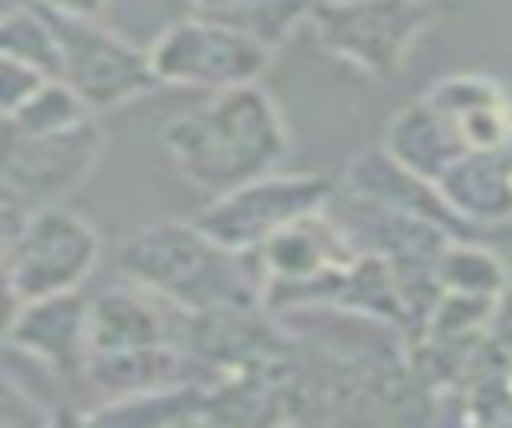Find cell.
<instances>
[{
    "label": "cell",
    "instance_id": "cell-1",
    "mask_svg": "<svg viewBox=\"0 0 512 428\" xmlns=\"http://www.w3.org/2000/svg\"><path fill=\"white\" fill-rule=\"evenodd\" d=\"M164 148L192 188L220 196L244 180L276 172L292 140L276 100L252 80L208 92L200 108L172 116L164 124Z\"/></svg>",
    "mask_w": 512,
    "mask_h": 428
},
{
    "label": "cell",
    "instance_id": "cell-2",
    "mask_svg": "<svg viewBox=\"0 0 512 428\" xmlns=\"http://www.w3.org/2000/svg\"><path fill=\"white\" fill-rule=\"evenodd\" d=\"M124 280L164 296L184 312L264 308V280L252 252H232L196 220H156L132 228L116 248Z\"/></svg>",
    "mask_w": 512,
    "mask_h": 428
},
{
    "label": "cell",
    "instance_id": "cell-3",
    "mask_svg": "<svg viewBox=\"0 0 512 428\" xmlns=\"http://www.w3.org/2000/svg\"><path fill=\"white\" fill-rule=\"evenodd\" d=\"M432 24V0H332L312 4L308 28L324 52L364 76L388 80Z\"/></svg>",
    "mask_w": 512,
    "mask_h": 428
},
{
    "label": "cell",
    "instance_id": "cell-4",
    "mask_svg": "<svg viewBox=\"0 0 512 428\" xmlns=\"http://www.w3.org/2000/svg\"><path fill=\"white\" fill-rule=\"evenodd\" d=\"M152 68L160 76V84H176V88H204V92H220V88H236V84H252L268 72L276 48H268L264 40L228 28L212 16H184L172 20L152 44Z\"/></svg>",
    "mask_w": 512,
    "mask_h": 428
},
{
    "label": "cell",
    "instance_id": "cell-5",
    "mask_svg": "<svg viewBox=\"0 0 512 428\" xmlns=\"http://www.w3.org/2000/svg\"><path fill=\"white\" fill-rule=\"evenodd\" d=\"M104 156L96 116L60 132H16L0 124V188L24 208H48L72 196Z\"/></svg>",
    "mask_w": 512,
    "mask_h": 428
},
{
    "label": "cell",
    "instance_id": "cell-6",
    "mask_svg": "<svg viewBox=\"0 0 512 428\" xmlns=\"http://www.w3.org/2000/svg\"><path fill=\"white\" fill-rule=\"evenodd\" d=\"M48 16H52L56 40H60V72L56 76L68 80L92 112L124 108L128 100H140L160 88L148 48H136L120 32L104 28L100 20H76V16H60V12H48Z\"/></svg>",
    "mask_w": 512,
    "mask_h": 428
},
{
    "label": "cell",
    "instance_id": "cell-7",
    "mask_svg": "<svg viewBox=\"0 0 512 428\" xmlns=\"http://www.w3.org/2000/svg\"><path fill=\"white\" fill-rule=\"evenodd\" d=\"M328 200H332V184L324 176L276 168V172H264L256 180H244V184L212 196L200 208L196 224L232 252H256L280 228L324 208Z\"/></svg>",
    "mask_w": 512,
    "mask_h": 428
},
{
    "label": "cell",
    "instance_id": "cell-8",
    "mask_svg": "<svg viewBox=\"0 0 512 428\" xmlns=\"http://www.w3.org/2000/svg\"><path fill=\"white\" fill-rule=\"evenodd\" d=\"M100 260L96 228L64 204L32 208L12 248V288L20 300L80 288Z\"/></svg>",
    "mask_w": 512,
    "mask_h": 428
},
{
    "label": "cell",
    "instance_id": "cell-9",
    "mask_svg": "<svg viewBox=\"0 0 512 428\" xmlns=\"http://www.w3.org/2000/svg\"><path fill=\"white\" fill-rule=\"evenodd\" d=\"M88 304L80 296V288L72 292H52L40 300H24L8 344L16 352H24L28 360H36L40 368L68 376V380H84L88 360H92V336H88Z\"/></svg>",
    "mask_w": 512,
    "mask_h": 428
},
{
    "label": "cell",
    "instance_id": "cell-10",
    "mask_svg": "<svg viewBox=\"0 0 512 428\" xmlns=\"http://www.w3.org/2000/svg\"><path fill=\"white\" fill-rule=\"evenodd\" d=\"M188 312L168 304L164 296L140 288V284H112L88 304V336L92 352H116L136 344H164L184 336Z\"/></svg>",
    "mask_w": 512,
    "mask_h": 428
},
{
    "label": "cell",
    "instance_id": "cell-11",
    "mask_svg": "<svg viewBox=\"0 0 512 428\" xmlns=\"http://www.w3.org/2000/svg\"><path fill=\"white\" fill-rule=\"evenodd\" d=\"M436 192L460 224L512 220V152L508 148H464L436 176Z\"/></svg>",
    "mask_w": 512,
    "mask_h": 428
},
{
    "label": "cell",
    "instance_id": "cell-12",
    "mask_svg": "<svg viewBox=\"0 0 512 428\" xmlns=\"http://www.w3.org/2000/svg\"><path fill=\"white\" fill-rule=\"evenodd\" d=\"M424 100L448 120L464 148H508L512 144V100L480 72H456L436 80Z\"/></svg>",
    "mask_w": 512,
    "mask_h": 428
},
{
    "label": "cell",
    "instance_id": "cell-13",
    "mask_svg": "<svg viewBox=\"0 0 512 428\" xmlns=\"http://www.w3.org/2000/svg\"><path fill=\"white\" fill-rule=\"evenodd\" d=\"M208 376L196 368V356L176 344H136V348H116V352H92L84 384L92 392H100L104 400L116 396H140V392H156V388H172L184 380Z\"/></svg>",
    "mask_w": 512,
    "mask_h": 428
},
{
    "label": "cell",
    "instance_id": "cell-14",
    "mask_svg": "<svg viewBox=\"0 0 512 428\" xmlns=\"http://www.w3.org/2000/svg\"><path fill=\"white\" fill-rule=\"evenodd\" d=\"M384 152L392 160H400L408 172H416L428 184H436V176L464 152V144L448 128V120L420 96V100L404 104L388 120V128H384Z\"/></svg>",
    "mask_w": 512,
    "mask_h": 428
},
{
    "label": "cell",
    "instance_id": "cell-15",
    "mask_svg": "<svg viewBox=\"0 0 512 428\" xmlns=\"http://www.w3.org/2000/svg\"><path fill=\"white\" fill-rule=\"evenodd\" d=\"M192 12L240 28L268 48H280L300 24H308L312 0H192Z\"/></svg>",
    "mask_w": 512,
    "mask_h": 428
},
{
    "label": "cell",
    "instance_id": "cell-16",
    "mask_svg": "<svg viewBox=\"0 0 512 428\" xmlns=\"http://www.w3.org/2000/svg\"><path fill=\"white\" fill-rule=\"evenodd\" d=\"M0 52L36 64V68H44L48 76L60 72L56 24H52V16H48L36 0H20V4H12V8L0 12Z\"/></svg>",
    "mask_w": 512,
    "mask_h": 428
},
{
    "label": "cell",
    "instance_id": "cell-17",
    "mask_svg": "<svg viewBox=\"0 0 512 428\" xmlns=\"http://www.w3.org/2000/svg\"><path fill=\"white\" fill-rule=\"evenodd\" d=\"M436 276H440V288L444 292L500 296L508 288V272H504L500 256H492L488 248L468 244V240H448V248L440 252Z\"/></svg>",
    "mask_w": 512,
    "mask_h": 428
},
{
    "label": "cell",
    "instance_id": "cell-18",
    "mask_svg": "<svg viewBox=\"0 0 512 428\" xmlns=\"http://www.w3.org/2000/svg\"><path fill=\"white\" fill-rule=\"evenodd\" d=\"M88 116H96V112L80 100V92H76L68 80L52 76V80H44L40 92H36L12 120H4V124L16 128V132H60V128H72V124H80V120H88Z\"/></svg>",
    "mask_w": 512,
    "mask_h": 428
},
{
    "label": "cell",
    "instance_id": "cell-19",
    "mask_svg": "<svg viewBox=\"0 0 512 428\" xmlns=\"http://www.w3.org/2000/svg\"><path fill=\"white\" fill-rule=\"evenodd\" d=\"M60 412H52L32 388H24L12 372L0 368V428H32V424H56Z\"/></svg>",
    "mask_w": 512,
    "mask_h": 428
},
{
    "label": "cell",
    "instance_id": "cell-20",
    "mask_svg": "<svg viewBox=\"0 0 512 428\" xmlns=\"http://www.w3.org/2000/svg\"><path fill=\"white\" fill-rule=\"evenodd\" d=\"M44 80H52L44 68H36V64H28L20 56L0 52V120H12L40 92Z\"/></svg>",
    "mask_w": 512,
    "mask_h": 428
},
{
    "label": "cell",
    "instance_id": "cell-21",
    "mask_svg": "<svg viewBox=\"0 0 512 428\" xmlns=\"http://www.w3.org/2000/svg\"><path fill=\"white\" fill-rule=\"evenodd\" d=\"M36 4L60 16H76V20H100V12L108 8V0H36Z\"/></svg>",
    "mask_w": 512,
    "mask_h": 428
},
{
    "label": "cell",
    "instance_id": "cell-22",
    "mask_svg": "<svg viewBox=\"0 0 512 428\" xmlns=\"http://www.w3.org/2000/svg\"><path fill=\"white\" fill-rule=\"evenodd\" d=\"M492 336L512 352V292L504 288L500 300H496V312H492Z\"/></svg>",
    "mask_w": 512,
    "mask_h": 428
},
{
    "label": "cell",
    "instance_id": "cell-23",
    "mask_svg": "<svg viewBox=\"0 0 512 428\" xmlns=\"http://www.w3.org/2000/svg\"><path fill=\"white\" fill-rule=\"evenodd\" d=\"M312 4H332V0H312Z\"/></svg>",
    "mask_w": 512,
    "mask_h": 428
},
{
    "label": "cell",
    "instance_id": "cell-24",
    "mask_svg": "<svg viewBox=\"0 0 512 428\" xmlns=\"http://www.w3.org/2000/svg\"><path fill=\"white\" fill-rule=\"evenodd\" d=\"M508 152H512V144H508Z\"/></svg>",
    "mask_w": 512,
    "mask_h": 428
},
{
    "label": "cell",
    "instance_id": "cell-25",
    "mask_svg": "<svg viewBox=\"0 0 512 428\" xmlns=\"http://www.w3.org/2000/svg\"><path fill=\"white\" fill-rule=\"evenodd\" d=\"M0 124H4V120H0Z\"/></svg>",
    "mask_w": 512,
    "mask_h": 428
}]
</instances>
